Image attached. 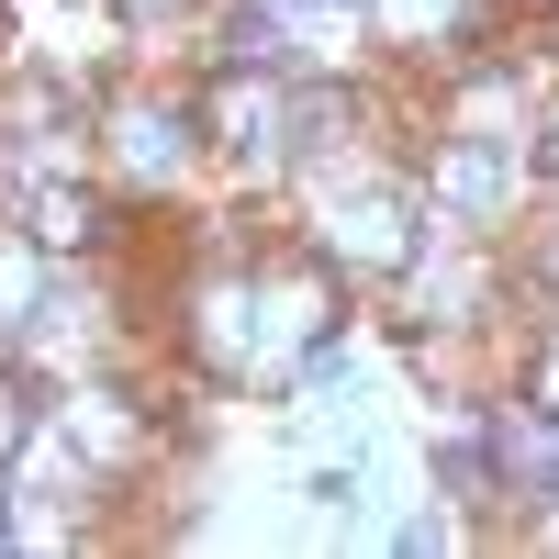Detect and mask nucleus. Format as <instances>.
<instances>
[{"label": "nucleus", "instance_id": "nucleus-1", "mask_svg": "<svg viewBox=\"0 0 559 559\" xmlns=\"http://www.w3.org/2000/svg\"><path fill=\"white\" fill-rule=\"evenodd\" d=\"M202 123H213V134H224L236 157H258L269 134H280V90L258 79V57H247V68H224V79L202 90Z\"/></svg>", "mask_w": 559, "mask_h": 559}, {"label": "nucleus", "instance_id": "nucleus-2", "mask_svg": "<svg viewBox=\"0 0 559 559\" xmlns=\"http://www.w3.org/2000/svg\"><path fill=\"white\" fill-rule=\"evenodd\" d=\"M336 258H358V269H403V258H414V202H403V191H358V202L336 213Z\"/></svg>", "mask_w": 559, "mask_h": 559}, {"label": "nucleus", "instance_id": "nucleus-3", "mask_svg": "<svg viewBox=\"0 0 559 559\" xmlns=\"http://www.w3.org/2000/svg\"><path fill=\"white\" fill-rule=\"evenodd\" d=\"M503 191H515V168H503V146H492V134H459V146L437 157V202H459V213H492Z\"/></svg>", "mask_w": 559, "mask_h": 559}, {"label": "nucleus", "instance_id": "nucleus-4", "mask_svg": "<svg viewBox=\"0 0 559 559\" xmlns=\"http://www.w3.org/2000/svg\"><path fill=\"white\" fill-rule=\"evenodd\" d=\"M23 224H34V247H90L102 236V202L79 179H23Z\"/></svg>", "mask_w": 559, "mask_h": 559}, {"label": "nucleus", "instance_id": "nucleus-5", "mask_svg": "<svg viewBox=\"0 0 559 559\" xmlns=\"http://www.w3.org/2000/svg\"><path fill=\"white\" fill-rule=\"evenodd\" d=\"M179 146H191V123H179V112H123V157L146 168V179H168Z\"/></svg>", "mask_w": 559, "mask_h": 559}, {"label": "nucleus", "instance_id": "nucleus-6", "mask_svg": "<svg viewBox=\"0 0 559 559\" xmlns=\"http://www.w3.org/2000/svg\"><path fill=\"white\" fill-rule=\"evenodd\" d=\"M381 23H392V45H414V34H471V0H381Z\"/></svg>", "mask_w": 559, "mask_h": 559}, {"label": "nucleus", "instance_id": "nucleus-7", "mask_svg": "<svg viewBox=\"0 0 559 559\" xmlns=\"http://www.w3.org/2000/svg\"><path fill=\"white\" fill-rule=\"evenodd\" d=\"M23 313H34V247L0 236V324H23Z\"/></svg>", "mask_w": 559, "mask_h": 559}, {"label": "nucleus", "instance_id": "nucleus-8", "mask_svg": "<svg viewBox=\"0 0 559 559\" xmlns=\"http://www.w3.org/2000/svg\"><path fill=\"white\" fill-rule=\"evenodd\" d=\"M23 426H34V414H23V381H12V369H0V459L23 448Z\"/></svg>", "mask_w": 559, "mask_h": 559}, {"label": "nucleus", "instance_id": "nucleus-9", "mask_svg": "<svg viewBox=\"0 0 559 559\" xmlns=\"http://www.w3.org/2000/svg\"><path fill=\"white\" fill-rule=\"evenodd\" d=\"M537 403H548V426H559V336L537 347Z\"/></svg>", "mask_w": 559, "mask_h": 559}, {"label": "nucleus", "instance_id": "nucleus-10", "mask_svg": "<svg viewBox=\"0 0 559 559\" xmlns=\"http://www.w3.org/2000/svg\"><path fill=\"white\" fill-rule=\"evenodd\" d=\"M537 179H548V191H559V123H548V146H537Z\"/></svg>", "mask_w": 559, "mask_h": 559}, {"label": "nucleus", "instance_id": "nucleus-11", "mask_svg": "<svg viewBox=\"0 0 559 559\" xmlns=\"http://www.w3.org/2000/svg\"><path fill=\"white\" fill-rule=\"evenodd\" d=\"M0 537H12V492H0Z\"/></svg>", "mask_w": 559, "mask_h": 559}, {"label": "nucleus", "instance_id": "nucleus-12", "mask_svg": "<svg viewBox=\"0 0 559 559\" xmlns=\"http://www.w3.org/2000/svg\"><path fill=\"white\" fill-rule=\"evenodd\" d=\"M548 269H559V258H548Z\"/></svg>", "mask_w": 559, "mask_h": 559}]
</instances>
